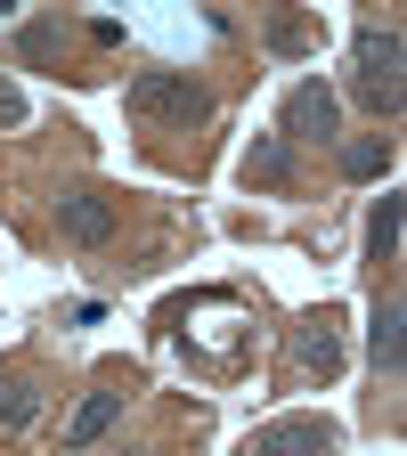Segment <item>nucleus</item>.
I'll list each match as a JSON object with an SVG mask.
<instances>
[{"instance_id":"1","label":"nucleus","mask_w":407,"mask_h":456,"mask_svg":"<svg viewBox=\"0 0 407 456\" xmlns=\"http://www.w3.org/2000/svg\"><path fill=\"white\" fill-rule=\"evenodd\" d=\"M131 114L147 131H196L204 114H212V90L188 82V74H139L131 82Z\"/></svg>"},{"instance_id":"2","label":"nucleus","mask_w":407,"mask_h":456,"mask_svg":"<svg viewBox=\"0 0 407 456\" xmlns=\"http://www.w3.org/2000/svg\"><path fill=\"white\" fill-rule=\"evenodd\" d=\"M351 90L367 98V114H399V33L391 25H359L351 33Z\"/></svg>"},{"instance_id":"3","label":"nucleus","mask_w":407,"mask_h":456,"mask_svg":"<svg viewBox=\"0 0 407 456\" xmlns=\"http://www.w3.org/2000/svg\"><path fill=\"white\" fill-rule=\"evenodd\" d=\"M277 123H285L277 139H318V147H326V139L342 131V106H334L326 82H294V90H285V114H277Z\"/></svg>"},{"instance_id":"4","label":"nucleus","mask_w":407,"mask_h":456,"mask_svg":"<svg viewBox=\"0 0 407 456\" xmlns=\"http://www.w3.org/2000/svg\"><path fill=\"white\" fill-rule=\"evenodd\" d=\"M114 220H123V212H114V196H106V188H74V196H57V237L82 245V253L114 237Z\"/></svg>"},{"instance_id":"5","label":"nucleus","mask_w":407,"mask_h":456,"mask_svg":"<svg viewBox=\"0 0 407 456\" xmlns=\"http://www.w3.org/2000/svg\"><path fill=\"white\" fill-rule=\"evenodd\" d=\"M342 440H334V424H318V416H285V424H269V432H253V448L245 456H334Z\"/></svg>"},{"instance_id":"6","label":"nucleus","mask_w":407,"mask_h":456,"mask_svg":"<svg viewBox=\"0 0 407 456\" xmlns=\"http://www.w3.org/2000/svg\"><path fill=\"white\" fill-rule=\"evenodd\" d=\"M114 416H123V391H90L82 408L66 416V456H82V448H98L106 432H114Z\"/></svg>"},{"instance_id":"7","label":"nucleus","mask_w":407,"mask_h":456,"mask_svg":"<svg viewBox=\"0 0 407 456\" xmlns=\"http://www.w3.org/2000/svg\"><path fill=\"white\" fill-rule=\"evenodd\" d=\"M294 359H302L310 375H334V367H342V334H334V318H302V326H294Z\"/></svg>"},{"instance_id":"8","label":"nucleus","mask_w":407,"mask_h":456,"mask_svg":"<svg viewBox=\"0 0 407 456\" xmlns=\"http://www.w3.org/2000/svg\"><path fill=\"white\" fill-rule=\"evenodd\" d=\"M245 188H294V147L285 139H253L245 147Z\"/></svg>"},{"instance_id":"9","label":"nucleus","mask_w":407,"mask_h":456,"mask_svg":"<svg viewBox=\"0 0 407 456\" xmlns=\"http://www.w3.org/2000/svg\"><path fill=\"white\" fill-rule=\"evenodd\" d=\"M41 416V383L25 375V367H0V432H17V424H33Z\"/></svg>"},{"instance_id":"10","label":"nucleus","mask_w":407,"mask_h":456,"mask_svg":"<svg viewBox=\"0 0 407 456\" xmlns=\"http://www.w3.org/2000/svg\"><path fill=\"white\" fill-rule=\"evenodd\" d=\"M261 41H269L277 57H310V49H318V25H310V17H294V9H277V17L261 25Z\"/></svg>"},{"instance_id":"11","label":"nucleus","mask_w":407,"mask_h":456,"mask_svg":"<svg viewBox=\"0 0 407 456\" xmlns=\"http://www.w3.org/2000/svg\"><path fill=\"white\" fill-rule=\"evenodd\" d=\"M367 351H375L383 375H399V302H375V318H367Z\"/></svg>"},{"instance_id":"12","label":"nucleus","mask_w":407,"mask_h":456,"mask_svg":"<svg viewBox=\"0 0 407 456\" xmlns=\"http://www.w3.org/2000/svg\"><path fill=\"white\" fill-rule=\"evenodd\" d=\"M391 253H399V196H383V204H375V220H367V261L383 269Z\"/></svg>"},{"instance_id":"13","label":"nucleus","mask_w":407,"mask_h":456,"mask_svg":"<svg viewBox=\"0 0 407 456\" xmlns=\"http://www.w3.org/2000/svg\"><path fill=\"white\" fill-rule=\"evenodd\" d=\"M342 171H351V180H383V171H391V147L383 139H351V147H342Z\"/></svg>"},{"instance_id":"14","label":"nucleus","mask_w":407,"mask_h":456,"mask_svg":"<svg viewBox=\"0 0 407 456\" xmlns=\"http://www.w3.org/2000/svg\"><path fill=\"white\" fill-rule=\"evenodd\" d=\"M25 114H33V98H25L9 74H0V131H25Z\"/></svg>"},{"instance_id":"15","label":"nucleus","mask_w":407,"mask_h":456,"mask_svg":"<svg viewBox=\"0 0 407 456\" xmlns=\"http://www.w3.org/2000/svg\"><path fill=\"white\" fill-rule=\"evenodd\" d=\"M17 49H25V57H49V49H57V33H49V25H25V41H17Z\"/></svg>"}]
</instances>
